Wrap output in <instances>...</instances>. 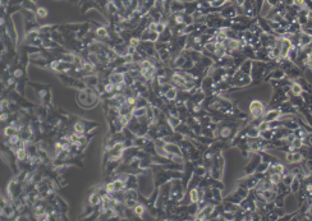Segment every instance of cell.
I'll return each mask as SVG.
<instances>
[{"label":"cell","instance_id":"obj_1","mask_svg":"<svg viewBox=\"0 0 312 221\" xmlns=\"http://www.w3.org/2000/svg\"><path fill=\"white\" fill-rule=\"evenodd\" d=\"M250 111H251V115L253 118H260L264 115V111H265V108H264V104L259 100H255L250 104Z\"/></svg>","mask_w":312,"mask_h":221},{"label":"cell","instance_id":"obj_2","mask_svg":"<svg viewBox=\"0 0 312 221\" xmlns=\"http://www.w3.org/2000/svg\"><path fill=\"white\" fill-rule=\"evenodd\" d=\"M125 79V74L120 72H115L110 76V82L114 83V85H118V83H124Z\"/></svg>","mask_w":312,"mask_h":221},{"label":"cell","instance_id":"obj_3","mask_svg":"<svg viewBox=\"0 0 312 221\" xmlns=\"http://www.w3.org/2000/svg\"><path fill=\"white\" fill-rule=\"evenodd\" d=\"M88 202L91 206H97L100 202H102V197L100 193H92L88 198Z\"/></svg>","mask_w":312,"mask_h":221},{"label":"cell","instance_id":"obj_4","mask_svg":"<svg viewBox=\"0 0 312 221\" xmlns=\"http://www.w3.org/2000/svg\"><path fill=\"white\" fill-rule=\"evenodd\" d=\"M279 117H280V113H279L278 110H273V111H269V113L265 114V120L270 123V122L276 120Z\"/></svg>","mask_w":312,"mask_h":221},{"label":"cell","instance_id":"obj_5","mask_svg":"<svg viewBox=\"0 0 312 221\" xmlns=\"http://www.w3.org/2000/svg\"><path fill=\"white\" fill-rule=\"evenodd\" d=\"M200 199H201V196H200V191H198L197 188L192 189V191H191V193H189V201H191L192 203H197V202H200Z\"/></svg>","mask_w":312,"mask_h":221},{"label":"cell","instance_id":"obj_6","mask_svg":"<svg viewBox=\"0 0 312 221\" xmlns=\"http://www.w3.org/2000/svg\"><path fill=\"white\" fill-rule=\"evenodd\" d=\"M146 114H147V109L146 108H137L132 113V115H133V117H136V118H142V117H145Z\"/></svg>","mask_w":312,"mask_h":221},{"label":"cell","instance_id":"obj_7","mask_svg":"<svg viewBox=\"0 0 312 221\" xmlns=\"http://www.w3.org/2000/svg\"><path fill=\"white\" fill-rule=\"evenodd\" d=\"M290 90H292V92H293V95H296V96H299L301 93L303 92V88H302V86L299 85V83H293L292 85V87H290Z\"/></svg>","mask_w":312,"mask_h":221},{"label":"cell","instance_id":"obj_8","mask_svg":"<svg viewBox=\"0 0 312 221\" xmlns=\"http://www.w3.org/2000/svg\"><path fill=\"white\" fill-rule=\"evenodd\" d=\"M269 180H270L273 184H279V183L282 182V174H279V173L270 174V178H269Z\"/></svg>","mask_w":312,"mask_h":221},{"label":"cell","instance_id":"obj_9","mask_svg":"<svg viewBox=\"0 0 312 221\" xmlns=\"http://www.w3.org/2000/svg\"><path fill=\"white\" fill-rule=\"evenodd\" d=\"M27 153H28L27 150L23 148V147H20V148L17 151V159H18V160H26Z\"/></svg>","mask_w":312,"mask_h":221},{"label":"cell","instance_id":"obj_10","mask_svg":"<svg viewBox=\"0 0 312 221\" xmlns=\"http://www.w3.org/2000/svg\"><path fill=\"white\" fill-rule=\"evenodd\" d=\"M177 91L174 90V88H170V90H168L166 91V99L168 100H170V101H173V100H175L177 99Z\"/></svg>","mask_w":312,"mask_h":221},{"label":"cell","instance_id":"obj_11","mask_svg":"<svg viewBox=\"0 0 312 221\" xmlns=\"http://www.w3.org/2000/svg\"><path fill=\"white\" fill-rule=\"evenodd\" d=\"M4 133H5V135H8V137H12V135H14V134L17 133V129H16L14 125H9V127H7V128L4 129Z\"/></svg>","mask_w":312,"mask_h":221},{"label":"cell","instance_id":"obj_12","mask_svg":"<svg viewBox=\"0 0 312 221\" xmlns=\"http://www.w3.org/2000/svg\"><path fill=\"white\" fill-rule=\"evenodd\" d=\"M139 67H141V69H148L150 67H152V63L148 59H143V60H141V63H139Z\"/></svg>","mask_w":312,"mask_h":221},{"label":"cell","instance_id":"obj_13","mask_svg":"<svg viewBox=\"0 0 312 221\" xmlns=\"http://www.w3.org/2000/svg\"><path fill=\"white\" fill-rule=\"evenodd\" d=\"M290 185H292V192H293V193H297L299 189H301V185H299V180H298V179H293V182H292V184H290Z\"/></svg>","mask_w":312,"mask_h":221},{"label":"cell","instance_id":"obj_14","mask_svg":"<svg viewBox=\"0 0 312 221\" xmlns=\"http://www.w3.org/2000/svg\"><path fill=\"white\" fill-rule=\"evenodd\" d=\"M74 130H76V133H78L79 135H82L83 132H84V125L82 123H76V125H74Z\"/></svg>","mask_w":312,"mask_h":221},{"label":"cell","instance_id":"obj_15","mask_svg":"<svg viewBox=\"0 0 312 221\" xmlns=\"http://www.w3.org/2000/svg\"><path fill=\"white\" fill-rule=\"evenodd\" d=\"M114 185H115V192L122 191V189L124 188V182L122 180V179H118V180L114 182Z\"/></svg>","mask_w":312,"mask_h":221},{"label":"cell","instance_id":"obj_16","mask_svg":"<svg viewBox=\"0 0 312 221\" xmlns=\"http://www.w3.org/2000/svg\"><path fill=\"white\" fill-rule=\"evenodd\" d=\"M143 212H145V207L142 205H136L134 206V214L136 215L141 216V215H143Z\"/></svg>","mask_w":312,"mask_h":221},{"label":"cell","instance_id":"obj_17","mask_svg":"<svg viewBox=\"0 0 312 221\" xmlns=\"http://www.w3.org/2000/svg\"><path fill=\"white\" fill-rule=\"evenodd\" d=\"M36 13H37L38 17H46V15H47V10H46L45 8H38V9L36 10Z\"/></svg>","mask_w":312,"mask_h":221},{"label":"cell","instance_id":"obj_18","mask_svg":"<svg viewBox=\"0 0 312 221\" xmlns=\"http://www.w3.org/2000/svg\"><path fill=\"white\" fill-rule=\"evenodd\" d=\"M105 191H106L107 193H113V192H115V185H114V183H109V184H106Z\"/></svg>","mask_w":312,"mask_h":221},{"label":"cell","instance_id":"obj_19","mask_svg":"<svg viewBox=\"0 0 312 221\" xmlns=\"http://www.w3.org/2000/svg\"><path fill=\"white\" fill-rule=\"evenodd\" d=\"M96 33H97V36H100V37H106L107 36V31L104 27H101V28H99L97 31H96Z\"/></svg>","mask_w":312,"mask_h":221},{"label":"cell","instance_id":"obj_20","mask_svg":"<svg viewBox=\"0 0 312 221\" xmlns=\"http://www.w3.org/2000/svg\"><path fill=\"white\" fill-rule=\"evenodd\" d=\"M3 212H5V215H7V216H12V215L14 214L12 206H5V208L3 210Z\"/></svg>","mask_w":312,"mask_h":221},{"label":"cell","instance_id":"obj_21","mask_svg":"<svg viewBox=\"0 0 312 221\" xmlns=\"http://www.w3.org/2000/svg\"><path fill=\"white\" fill-rule=\"evenodd\" d=\"M107 9H109V12H111V13L116 12V7L114 5L113 2H109V3H107Z\"/></svg>","mask_w":312,"mask_h":221},{"label":"cell","instance_id":"obj_22","mask_svg":"<svg viewBox=\"0 0 312 221\" xmlns=\"http://www.w3.org/2000/svg\"><path fill=\"white\" fill-rule=\"evenodd\" d=\"M9 142H10V144H18V137L14 134V135H12V137H10V138H9Z\"/></svg>","mask_w":312,"mask_h":221},{"label":"cell","instance_id":"obj_23","mask_svg":"<svg viewBox=\"0 0 312 221\" xmlns=\"http://www.w3.org/2000/svg\"><path fill=\"white\" fill-rule=\"evenodd\" d=\"M205 171H206V169L203 166H201V167H197V170H196V174L198 175V176H202L203 174H205Z\"/></svg>","mask_w":312,"mask_h":221},{"label":"cell","instance_id":"obj_24","mask_svg":"<svg viewBox=\"0 0 312 221\" xmlns=\"http://www.w3.org/2000/svg\"><path fill=\"white\" fill-rule=\"evenodd\" d=\"M147 29H148V31H156V29H157V22H152L151 24L148 26Z\"/></svg>","mask_w":312,"mask_h":221},{"label":"cell","instance_id":"obj_25","mask_svg":"<svg viewBox=\"0 0 312 221\" xmlns=\"http://www.w3.org/2000/svg\"><path fill=\"white\" fill-rule=\"evenodd\" d=\"M294 3H296L298 7H305V5H306V0H294Z\"/></svg>","mask_w":312,"mask_h":221},{"label":"cell","instance_id":"obj_26","mask_svg":"<svg viewBox=\"0 0 312 221\" xmlns=\"http://www.w3.org/2000/svg\"><path fill=\"white\" fill-rule=\"evenodd\" d=\"M59 67V61H52V64H51V68L52 69H57Z\"/></svg>","mask_w":312,"mask_h":221},{"label":"cell","instance_id":"obj_27","mask_svg":"<svg viewBox=\"0 0 312 221\" xmlns=\"http://www.w3.org/2000/svg\"><path fill=\"white\" fill-rule=\"evenodd\" d=\"M131 41H132V42H131V45H132V46H136V45H137V44L139 42V41H138L137 38H132Z\"/></svg>","mask_w":312,"mask_h":221},{"label":"cell","instance_id":"obj_28","mask_svg":"<svg viewBox=\"0 0 312 221\" xmlns=\"http://www.w3.org/2000/svg\"><path fill=\"white\" fill-rule=\"evenodd\" d=\"M14 76H16V77H20V76H22V72H20V70H17V72L14 73Z\"/></svg>","mask_w":312,"mask_h":221},{"label":"cell","instance_id":"obj_29","mask_svg":"<svg viewBox=\"0 0 312 221\" xmlns=\"http://www.w3.org/2000/svg\"><path fill=\"white\" fill-rule=\"evenodd\" d=\"M4 119H7V115L3 114V115H2V120H4Z\"/></svg>","mask_w":312,"mask_h":221}]
</instances>
